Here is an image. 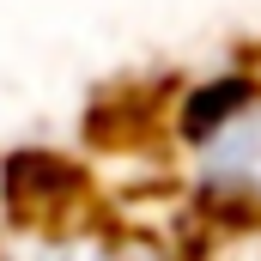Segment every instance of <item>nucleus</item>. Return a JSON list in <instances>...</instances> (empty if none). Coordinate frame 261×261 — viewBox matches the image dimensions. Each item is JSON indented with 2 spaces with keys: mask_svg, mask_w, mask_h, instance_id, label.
Listing matches in <instances>:
<instances>
[{
  "mask_svg": "<svg viewBox=\"0 0 261 261\" xmlns=\"http://www.w3.org/2000/svg\"><path fill=\"white\" fill-rule=\"evenodd\" d=\"M182 261H261V225H200Z\"/></svg>",
  "mask_w": 261,
  "mask_h": 261,
  "instance_id": "nucleus-3",
  "label": "nucleus"
},
{
  "mask_svg": "<svg viewBox=\"0 0 261 261\" xmlns=\"http://www.w3.org/2000/svg\"><path fill=\"white\" fill-rule=\"evenodd\" d=\"M0 261H182V249L85 200H24L0 231Z\"/></svg>",
  "mask_w": 261,
  "mask_h": 261,
  "instance_id": "nucleus-2",
  "label": "nucleus"
},
{
  "mask_svg": "<svg viewBox=\"0 0 261 261\" xmlns=\"http://www.w3.org/2000/svg\"><path fill=\"white\" fill-rule=\"evenodd\" d=\"M170 152L200 225H261V79L195 85L170 116Z\"/></svg>",
  "mask_w": 261,
  "mask_h": 261,
  "instance_id": "nucleus-1",
  "label": "nucleus"
}]
</instances>
